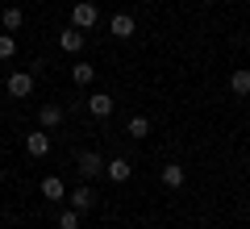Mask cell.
Wrapping results in <instances>:
<instances>
[{
    "label": "cell",
    "instance_id": "6da1fadb",
    "mask_svg": "<svg viewBox=\"0 0 250 229\" xmlns=\"http://www.w3.org/2000/svg\"><path fill=\"white\" fill-rule=\"evenodd\" d=\"M96 21H100V9L92 4V0H75L71 4V25L75 29H92Z\"/></svg>",
    "mask_w": 250,
    "mask_h": 229
},
{
    "label": "cell",
    "instance_id": "7a4b0ae2",
    "mask_svg": "<svg viewBox=\"0 0 250 229\" xmlns=\"http://www.w3.org/2000/svg\"><path fill=\"white\" fill-rule=\"evenodd\" d=\"M75 171H80L83 179H96V175H104V159H100L96 150H80V154H75Z\"/></svg>",
    "mask_w": 250,
    "mask_h": 229
},
{
    "label": "cell",
    "instance_id": "4fadbf2b",
    "mask_svg": "<svg viewBox=\"0 0 250 229\" xmlns=\"http://www.w3.org/2000/svg\"><path fill=\"white\" fill-rule=\"evenodd\" d=\"M184 179H188V171L179 167V163H167V167H163V184L167 187H184Z\"/></svg>",
    "mask_w": 250,
    "mask_h": 229
},
{
    "label": "cell",
    "instance_id": "30bf717a",
    "mask_svg": "<svg viewBox=\"0 0 250 229\" xmlns=\"http://www.w3.org/2000/svg\"><path fill=\"white\" fill-rule=\"evenodd\" d=\"M67 200H71V208H75V212H88L92 204H96V192H92V187H75Z\"/></svg>",
    "mask_w": 250,
    "mask_h": 229
},
{
    "label": "cell",
    "instance_id": "9c48e42d",
    "mask_svg": "<svg viewBox=\"0 0 250 229\" xmlns=\"http://www.w3.org/2000/svg\"><path fill=\"white\" fill-rule=\"evenodd\" d=\"M59 46H62V50H67V54H80L83 50V34H80V29H62V34H59Z\"/></svg>",
    "mask_w": 250,
    "mask_h": 229
},
{
    "label": "cell",
    "instance_id": "ba28073f",
    "mask_svg": "<svg viewBox=\"0 0 250 229\" xmlns=\"http://www.w3.org/2000/svg\"><path fill=\"white\" fill-rule=\"evenodd\" d=\"M38 125H42V129H59L62 125V108L59 104H42L38 108Z\"/></svg>",
    "mask_w": 250,
    "mask_h": 229
},
{
    "label": "cell",
    "instance_id": "7c38bea8",
    "mask_svg": "<svg viewBox=\"0 0 250 229\" xmlns=\"http://www.w3.org/2000/svg\"><path fill=\"white\" fill-rule=\"evenodd\" d=\"M0 21H4V34H17V29L25 25V13H21L17 4H9V9L0 13Z\"/></svg>",
    "mask_w": 250,
    "mask_h": 229
},
{
    "label": "cell",
    "instance_id": "9a60e30c",
    "mask_svg": "<svg viewBox=\"0 0 250 229\" xmlns=\"http://www.w3.org/2000/svg\"><path fill=\"white\" fill-rule=\"evenodd\" d=\"M62 192H67V187H62L59 175H46L42 179V196H46V200H62Z\"/></svg>",
    "mask_w": 250,
    "mask_h": 229
},
{
    "label": "cell",
    "instance_id": "5b68a950",
    "mask_svg": "<svg viewBox=\"0 0 250 229\" xmlns=\"http://www.w3.org/2000/svg\"><path fill=\"white\" fill-rule=\"evenodd\" d=\"M134 29H138V21L129 17V13H117V17L108 21V34H113V38H121V42H125V38H134Z\"/></svg>",
    "mask_w": 250,
    "mask_h": 229
},
{
    "label": "cell",
    "instance_id": "8992f818",
    "mask_svg": "<svg viewBox=\"0 0 250 229\" xmlns=\"http://www.w3.org/2000/svg\"><path fill=\"white\" fill-rule=\"evenodd\" d=\"M113 108H117V100L108 96V92H92V96H88V113L92 117H108Z\"/></svg>",
    "mask_w": 250,
    "mask_h": 229
},
{
    "label": "cell",
    "instance_id": "2e32d148",
    "mask_svg": "<svg viewBox=\"0 0 250 229\" xmlns=\"http://www.w3.org/2000/svg\"><path fill=\"white\" fill-rule=\"evenodd\" d=\"M71 75H75V83H80V88H88V83L96 80V67H88V62H75Z\"/></svg>",
    "mask_w": 250,
    "mask_h": 229
},
{
    "label": "cell",
    "instance_id": "3957f363",
    "mask_svg": "<svg viewBox=\"0 0 250 229\" xmlns=\"http://www.w3.org/2000/svg\"><path fill=\"white\" fill-rule=\"evenodd\" d=\"M4 88H9V96L25 100L29 92H34V75H29V71H9V80H4Z\"/></svg>",
    "mask_w": 250,
    "mask_h": 229
},
{
    "label": "cell",
    "instance_id": "d6986e66",
    "mask_svg": "<svg viewBox=\"0 0 250 229\" xmlns=\"http://www.w3.org/2000/svg\"><path fill=\"white\" fill-rule=\"evenodd\" d=\"M0 184H4V167H0Z\"/></svg>",
    "mask_w": 250,
    "mask_h": 229
},
{
    "label": "cell",
    "instance_id": "ac0fdd59",
    "mask_svg": "<svg viewBox=\"0 0 250 229\" xmlns=\"http://www.w3.org/2000/svg\"><path fill=\"white\" fill-rule=\"evenodd\" d=\"M59 229H80V212H75V208H62L59 212Z\"/></svg>",
    "mask_w": 250,
    "mask_h": 229
},
{
    "label": "cell",
    "instance_id": "e0dca14e",
    "mask_svg": "<svg viewBox=\"0 0 250 229\" xmlns=\"http://www.w3.org/2000/svg\"><path fill=\"white\" fill-rule=\"evenodd\" d=\"M13 54H17V38H13V34H0V62H9Z\"/></svg>",
    "mask_w": 250,
    "mask_h": 229
},
{
    "label": "cell",
    "instance_id": "52a82bcc",
    "mask_svg": "<svg viewBox=\"0 0 250 229\" xmlns=\"http://www.w3.org/2000/svg\"><path fill=\"white\" fill-rule=\"evenodd\" d=\"M104 175L113 179V184H125V179L134 175V163L129 159H113V163H104Z\"/></svg>",
    "mask_w": 250,
    "mask_h": 229
},
{
    "label": "cell",
    "instance_id": "277c9868",
    "mask_svg": "<svg viewBox=\"0 0 250 229\" xmlns=\"http://www.w3.org/2000/svg\"><path fill=\"white\" fill-rule=\"evenodd\" d=\"M25 154L29 159H46V154H50V133H25Z\"/></svg>",
    "mask_w": 250,
    "mask_h": 229
},
{
    "label": "cell",
    "instance_id": "ffe728a7",
    "mask_svg": "<svg viewBox=\"0 0 250 229\" xmlns=\"http://www.w3.org/2000/svg\"><path fill=\"white\" fill-rule=\"evenodd\" d=\"M246 50H250V34H246Z\"/></svg>",
    "mask_w": 250,
    "mask_h": 229
},
{
    "label": "cell",
    "instance_id": "5bb4252c",
    "mask_svg": "<svg viewBox=\"0 0 250 229\" xmlns=\"http://www.w3.org/2000/svg\"><path fill=\"white\" fill-rule=\"evenodd\" d=\"M125 133H129L134 142H142L146 133H150V121H146V117H129V121H125Z\"/></svg>",
    "mask_w": 250,
    "mask_h": 229
},
{
    "label": "cell",
    "instance_id": "8fae6325",
    "mask_svg": "<svg viewBox=\"0 0 250 229\" xmlns=\"http://www.w3.org/2000/svg\"><path fill=\"white\" fill-rule=\"evenodd\" d=\"M229 92H233V96H242V100L250 96V67H242V71H233V75H229Z\"/></svg>",
    "mask_w": 250,
    "mask_h": 229
}]
</instances>
